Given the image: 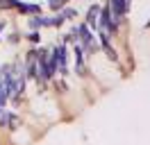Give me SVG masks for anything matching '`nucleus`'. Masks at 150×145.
<instances>
[{
	"mask_svg": "<svg viewBox=\"0 0 150 145\" xmlns=\"http://www.w3.org/2000/svg\"><path fill=\"white\" fill-rule=\"evenodd\" d=\"M77 32H80V39H82V43L80 45H84L86 50H96V43H93V36H91V32H89V30H86V25H82L80 27V30H77Z\"/></svg>",
	"mask_w": 150,
	"mask_h": 145,
	"instance_id": "nucleus-1",
	"label": "nucleus"
},
{
	"mask_svg": "<svg viewBox=\"0 0 150 145\" xmlns=\"http://www.w3.org/2000/svg\"><path fill=\"white\" fill-rule=\"evenodd\" d=\"M98 18H100V7L98 5H93V7L89 9V14H86V25H98Z\"/></svg>",
	"mask_w": 150,
	"mask_h": 145,
	"instance_id": "nucleus-2",
	"label": "nucleus"
},
{
	"mask_svg": "<svg viewBox=\"0 0 150 145\" xmlns=\"http://www.w3.org/2000/svg\"><path fill=\"white\" fill-rule=\"evenodd\" d=\"M64 2H66V0H50V9H59V7H64Z\"/></svg>",
	"mask_w": 150,
	"mask_h": 145,
	"instance_id": "nucleus-3",
	"label": "nucleus"
},
{
	"mask_svg": "<svg viewBox=\"0 0 150 145\" xmlns=\"http://www.w3.org/2000/svg\"><path fill=\"white\" fill-rule=\"evenodd\" d=\"M30 27H32V30H37V27H41V18H32V20H30Z\"/></svg>",
	"mask_w": 150,
	"mask_h": 145,
	"instance_id": "nucleus-4",
	"label": "nucleus"
},
{
	"mask_svg": "<svg viewBox=\"0 0 150 145\" xmlns=\"http://www.w3.org/2000/svg\"><path fill=\"white\" fill-rule=\"evenodd\" d=\"M62 16H64V18H71V16H75V11H73V9H64V11H62Z\"/></svg>",
	"mask_w": 150,
	"mask_h": 145,
	"instance_id": "nucleus-5",
	"label": "nucleus"
},
{
	"mask_svg": "<svg viewBox=\"0 0 150 145\" xmlns=\"http://www.w3.org/2000/svg\"><path fill=\"white\" fill-rule=\"evenodd\" d=\"M28 39L32 41V43H39V34H37V32H32V34H30Z\"/></svg>",
	"mask_w": 150,
	"mask_h": 145,
	"instance_id": "nucleus-6",
	"label": "nucleus"
}]
</instances>
